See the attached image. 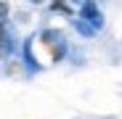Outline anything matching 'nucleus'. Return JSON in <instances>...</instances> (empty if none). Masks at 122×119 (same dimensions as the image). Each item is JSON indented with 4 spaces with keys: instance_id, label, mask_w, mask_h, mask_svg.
Masks as SVG:
<instances>
[{
    "instance_id": "obj_2",
    "label": "nucleus",
    "mask_w": 122,
    "mask_h": 119,
    "mask_svg": "<svg viewBox=\"0 0 122 119\" xmlns=\"http://www.w3.org/2000/svg\"><path fill=\"white\" fill-rule=\"evenodd\" d=\"M77 21H90V27L98 32L101 27H104V16H101V11H98L93 3H82V5H80V16H77Z\"/></svg>"
},
{
    "instance_id": "obj_1",
    "label": "nucleus",
    "mask_w": 122,
    "mask_h": 119,
    "mask_svg": "<svg viewBox=\"0 0 122 119\" xmlns=\"http://www.w3.org/2000/svg\"><path fill=\"white\" fill-rule=\"evenodd\" d=\"M64 34L56 32V29H43L40 34L29 37L24 43V58L27 64L40 69L45 64H58L64 58Z\"/></svg>"
}]
</instances>
